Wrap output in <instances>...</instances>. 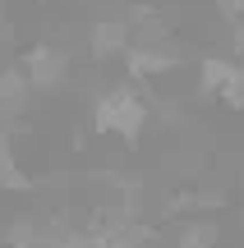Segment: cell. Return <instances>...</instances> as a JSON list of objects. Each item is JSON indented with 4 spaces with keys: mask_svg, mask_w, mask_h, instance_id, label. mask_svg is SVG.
I'll return each instance as SVG.
<instances>
[{
    "mask_svg": "<svg viewBox=\"0 0 244 248\" xmlns=\"http://www.w3.org/2000/svg\"><path fill=\"white\" fill-rule=\"evenodd\" d=\"M134 46V32H129L125 18H97L88 28V51L92 60H111V55H125Z\"/></svg>",
    "mask_w": 244,
    "mask_h": 248,
    "instance_id": "4",
    "label": "cell"
},
{
    "mask_svg": "<svg viewBox=\"0 0 244 248\" xmlns=\"http://www.w3.org/2000/svg\"><path fill=\"white\" fill-rule=\"evenodd\" d=\"M235 83H240V60H230V55H203V64H198L203 97H217L221 101Z\"/></svg>",
    "mask_w": 244,
    "mask_h": 248,
    "instance_id": "5",
    "label": "cell"
},
{
    "mask_svg": "<svg viewBox=\"0 0 244 248\" xmlns=\"http://www.w3.org/2000/svg\"><path fill=\"white\" fill-rule=\"evenodd\" d=\"M120 60H125L129 78H134L138 88H147L152 78H162V74L180 69V64H184V55H180V51H171V46H129Z\"/></svg>",
    "mask_w": 244,
    "mask_h": 248,
    "instance_id": "3",
    "label": "cell"
},
{
    "mask_svg": "<svg viewBox=\"0 0 244 248\" xmlns=\"http://www.w3.org/2000/svg\"><path fill=\"white\" fill-rule=\"evenodd\" d=\"M217 14L226 23H244V0H217Z\"/></svg>",
    "mask_w": 244,
    "mask_h": 248,
    "instance_id": "9",
    "label": "cell"
},
{
    "mask_svg": "<svg viewBox=\"0 0 244 248\" xmlns=\"http://www.w3.org/2000/svg\"><path fill=\"white\" fill-rule=\"evenodd\" d=\"M28 78H23V69H0V115H14V110H23V101H28Z\"/></svg>",
    "mask_w": 244,
    "mask_h": 248,
    "instance_id": "7",
    "label": "cell"
},
{
    "mask_svg": "<svg viewBox=\"0 0 244 248\" xmlns=\"http://www.w3.org/2000/svg\"><path fill=\"white\" fill-rule=\"evenodd\" d=\"M147 115H152V106H147V92L138 88V83H115V88H106L97 101H92V133H115L120 142H129L134 147L138 138H143L147 129Z\"/></svg>",
    "mask_w": 244,
    "mask_h": 248,
    "instance_id": "1",
    "label": "cell"
},
{
    "mask_svg": "<svg viewBox=\"0 0 244 248\" xmlns=\"http://www.w3.org/2000/svg\"><path fill=\"white\" fill-rule=\"evenodd\" d=\"M221 230L208 221V216H194V221L180 225V234H175V248H217Z\"/></svg>",
    "mask_w": 244,
    "mask_h": 248,
    "instance_id": "8",
    "label": "cell"
},
{
    "mask_svg": "<svg viewBox=\"0 0 244 248\" xmlns=\"http://www.w3.org/2000/svg\"><path fill=\"white\" fill-rule=\"evenodd\" d=\"M18 69H23L33 92H55L69 78V51H60V46H28Z\"/></svg>",
    "mask_w": 244,
    "mask_h": 248,
    "instance_id": "2",
    "label": "cell"
},
{
    "mask_svg": "<svg viewBox=\"0 0 244 248\" xmlns=\"http://www.w3.org/2000/svg\"><path fill=\"white\" fill-rule=\"evenodd\" d=\"M0 188H14V193L28 188V170H23V161L14 152V138L5 129H0Z\"/></svg>",
    "mask_w": 244,
    "mask_h": 248,
    "instance_id": "6",
    "label": "cell"
},
{
    "mask_svg": "<svg viewBox=\"0 0 244 248\" xmlns=\"http://www.w3.org/2000/svg\"><path fill=\"white\" fill-rule=\"evenodd\" d=\"M230 51L244 60V23H230Z\"/></svg>",
    "mask_w": 244,
    "mask_h": 248,
    "instance_id": "10",
    "label": "cell"
}]
</instances>
